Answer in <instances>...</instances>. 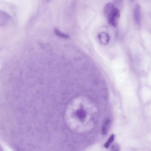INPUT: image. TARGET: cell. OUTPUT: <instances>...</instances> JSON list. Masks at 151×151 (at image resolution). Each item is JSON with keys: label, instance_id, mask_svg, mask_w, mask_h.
<instances>
[{"label": "cell", "instance_id": "1", "mask_svg": "<svg viewBox=\"0 0 151 151\" xmlns=\"http://www.w3.org/2000/svg\"><path fill=\"white\" fill-rule=\"evenodd\" d=\"M105 15L109 24L114 27L117 26L120 15L118 9L114 6Z\"/></svg>", "mask_w": 151, "mask_h": 151}, {"label": "cell", "instance_id": "2", "mask_svg": "<svg viewBox=\"0 0 151 151\" xmlns=\"http://www.w3.org/2000/svg\"><path fill=\"white\" fill-rule=\"evenodd\" d=\"M133 18L135 23L139 26L141 21V10L140 6L137 4L135 6L133 12Z\"/></svg>", "mask_w": 151, "mask_h": 151}, {"label": "cell", "instance_id": "3", "mask_svg": "<svg viewBox=\"0 0 151 151\" xmlns=\"http://www.w3.org/2000/svg\"><path fill=\"white\" fill-rule=\"evenodd\" d=\"M98 39L101 43L103 45L107 44L109 41L110 37L108 33L102 32L99 34Z\"/></svg>", "mask_w": 151, "mask_h": 151}, {"label": "cell", "instance_id": "4", "mask_svg": "<svg viewBox=\"0 0 151 151\" xmlns=\"http://www.w3.org/2000/svg\"><path fill=\"white\" fill-rule=\"evenodd\" d=\"M111 124V120L109 119H107L105 121L101 130V133L103 135H105L107 134Z\"/></svg>", "mask_w": 151, "mask_h": 151}, {"label": "cell", "instance_id": "5", "mask_svg": "<svg viewBox=\"0 0 151 151\" xmlns=\"http://www.w3.org/2000/svg\"><path fill=\"white\" fill-rule=\"evenodd\" d=\"M54 32L57 36L59 37L64 38H68L69 37V36L68 35L62 33L57 29H54Z\"/></svg>", "mask_w": 151, "mask_h": 151}, {"label": "cell", "instance_id": "6", "mask_svg": "<svg viewBox=\"0 0 151 151\" xmlns=\"http://www.w3.org/2000/svg\"><path fill=\"white\" fill-rule=\"evenodd\" d=\"M114 138V135L112 134L109 139L107 142L105 144L104 147L106 148H108L110 144L113 141Z\"/></svg>", "mask_w": 151, "mask_h": 151}, {"label": "cell", "instance_id": "7", "mask_svg": "<svg viewBox=\"0 0 151 151\" xmlns=\"http://www.w3.org/2000/svg\"><path fill=\"white\" fill-rule=\"evenodd\" d=\"M119 147L117 144H114L113 145L111 148V151H118L119 150Z\"/></svg>", "mask_w": 151, "mask_h": 151}, {"label": "cell", "instance_id": "8", "mask_svg": "<svg viewBox=\"0 0 151 151\" xmlns=\"http://www.w3.org/2000/svg\"><path fill=\"white\" fill-rule=\"evenodd\" d=\"M46 1H49L50 0H45Z\"/></svg>", "mask_w": 151, "mask_h": 151}]
</instances>
